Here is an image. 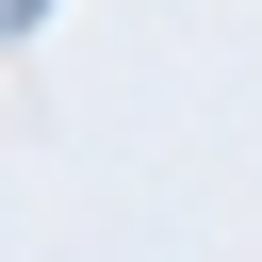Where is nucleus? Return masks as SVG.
Segmentation results:
<instances>
[]
</instances>
